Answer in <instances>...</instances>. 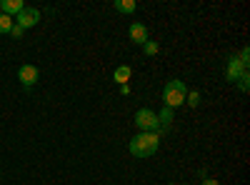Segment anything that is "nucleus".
Segmentation results:
<instances>
[{
	"label": "nucleus",
	"mask_w": 250,
	"mask_h": 185,
	"mask_svg": "<svg viewBox=\"0 0 250 185\" xmlns=\"http://www.w3.org/2000/svg\"><path fill=\"white\" fill-rule=\"evenodd\" d=\"M0 175H3V170H0Z\"/></svg>",
	"instance_id": "nucleus-19"
},
{
	"label": "nucleus",
	"mask_w": 250,
	"mask_h": 185,
	"mask_svg": "<svg viewBox=\"0 0 250 185\" xmlns=\"http://www.w3.org/2000/svg\"><path fill=\"white\" fill-rule=\"evenodd\" d=\"M115 10L123 13V15H130V13L138 10V3L135 0H115Z\"/></svg>",
	"instance_id": "nucleus-10"
},
{
	"label": "nucleus",
	"mask_w": 250,
	"mask_h": 185,
	"mask_svg": "<svg viewBox=\"0 0 250 185\" xmlns=\"http://www.w3.org/2000/svg\"><path fill=\"white\" fill-rule=\"evenodd\" d=\"M243 73H248L245 68H243V63H240V60H238V55L233 53L230 58H228V68H225V80H228V83H238V80H240V75Z\"/></svg>",
	"instance_id": "nucleus-5"
},
{
	"label": "nucleus",
	"mask_w": 250,
	"mask_h": 185,
	"mask_svg": "<svg viewBox=\"0 0 250 185\" xmlns=\"http://www.w3.org/2000/svg\"><path fill=\"white\" fill-rule=\"evenodd\" d=\"M113 80H115L118 85H128V80H130V68H128V65H120V68H115Z\"/></svg>",
	"instance_id": "nucleus-11"
},
{
	"label": "nucleus",
	"mask_w": 250,
	"mask_h": 185,
	"mask_svg": "<svg viewBox=\"0 0 250 185\" xmlns=\"http://www.w3.org/2000/svg\"><path fill=\"white\" fill-rule=\"evenodd\" d=\"M38 23H40V10H35V8H23V13L15 15V25H20L23 30L35 28Z\"/></svg>",
	"instance_id": "nucleus-4"
},
{
	"label": "nucleus",
	"mask_w": 250,
	"mask_h": 185,
	"mask_svg": "<svg viewBox=\"0 0 250 185\" xmlns=\"http://www.w3.org/2000/svg\"><path fill=\"white\" fill-rule=\"evenodd\" d=\"M18 80L23 83V88H33L38 80H40V70L35 65H20L18 70Z\"/></svg>",
	"instance_id": "nucleus-6"
},
{
	"label": "nucleus",
	"mask_w": 250,
	"mask_h": 185,
	"mask_svg": "<svg viewBox=\"0 0 250 185\" xmlns=\"http://www.w3.org/2000/svg\"><path fill=\"white\" fill-rule=\"evenodd\" d=\"M160 148V135L158 133H138L133 140H130V155L138 158V160H145V158H153Z\"/></svg>",
	"instance_id": "nucleus-1"
},
{
	"label": "nucleus",
	"mask_w": 250,
	"mask_h": 185,
	"mask_svg": "<svg viewBox=\"0 0 250 185\" xmlns=\"http://www.w3.org/2000/svg\"><path fill=\"white\" fill-rule=\"evenodd\" d=\"M8 35H13L15 40H20V38H23V35H25V30H23V28H20V25H13V30H10Z\"/></svg>",
	"instance_id": "nucleus-17"
},
{
	"label": "nucleus",
	"mask_w": 250,
	"mask_h": 185,
	"mask_svg": "<svg viewBox=\"0 0 250 185\" xmlns=\"http://www.w3.org/2000/svg\"><path fill=\"white\" fill-rule=\"evenodd\" d=\"M23 8H25L23 0H0V13H3V15H10L13 20H15V15L23 13Z\"/></svg>",
	"instance_id": "nucleus-8"
},
{
	"label": "nucleus",
	"mask_w": 250,
	"mask_h": 185,
	"mask_svg": "<svg viewBox=\"0 0 250 185\" xmlns=\"http://www.w3.org/2000/svg\"><path fill=\"white\" fill-rule=\"evenodd\" d=\"M135 125L140 133H158L160 130V123H158V113L150 108H140L135 113Z\"/></svg>",
	"instance_id": "nucleus-3"
},
{
	"label": "nucleus",
	"mask_w": 250,
	"mask_h": 185,
	"mask_svg": "<svg viewBox=\"0 0 250 185\" xmlns=\"http://www.w3.org/2000/svg\"><path fill=\"white\" fill-rule=\"evenodd\" d=\"M173 118H175V110H170V108H163V110L158 113L160 133H168V130H170V125H173ZM160 133H158V135H160Z\"/></svg>",
	"instance_id": "nucleus-9"
},
{
	"label": "nucleus",
	"mask_w": 250,
	"mask_h": 185,
	"mask_svg": "<svg viewBox=\"0 0 250 185\" xmlns=\"http://www.w3.org/2000/svg\"><path fill=\"white\" fill-rule=\"evenodd\" d=\"M185 95H188V88H185L183 80H170V83H165V88H163V108L175 110V108L185 105Z\"/></svg>",
	"instance_id": "nucleus-2"
},
{
	"label": "nucleus",
	"mask_w": 250,
	"mask_h": 185,
	"mask_svg": "<svg viewBox=\"0 0 250 185\" xmlns=\"http://www.w3.org/2000/svg\"><path fill=\"white\" fill-rule=\"evenodd\" d=\"M238 60L243 63V68L248 70V65H250V48H248V45H245V48H243V50L238 53Z\"/></svg>",
	"instance_id": "nucleus-15"
},
{
	"label": "nucleus",
	"mask_w": 250,
	"mask_h": 185,
	"mask_svg": "<svg viewBox=\"0 0 250 185\" xmlns=\"http://www.w3.org/2000/svg\"><path fill=\"white\" fill-rule=\"evenodd\" d=\"M158 50H160V45H158V40H148V43L143 45V53L148 55V58H153V55H158Z\"/></svg>",
	"instance_id": "nucleus-13"
},
{
	"label": "nucleus",
	"mask_w": 250,
	"mask_h": 185,
	"mask_svg": "<svg viewBox=\"0 0 250 185\" xmlns=\"http://www.w3.org/2000/svg\"><path fill=\"white\" fill-rule=\"evenodd\" d=\"M13 25H15V20H13L10 15H3V13H0V33H10Z\"/></svg>",
	"instance_id": "nucleus-12"
},
{
	"label": "nucleus",
	"mask_w": 250,
	"mask_h": 185,
	"mask_svg": "<svg viewBox=\"0 0 250 185\" xmlns=\"http://www.w3.org/2000/svg\"><path fill=\"white\" fill-rule=\"evenodd\" d=\"M128 35H130V40H133L135 45H145L150 40V33H148V28H145L143 23H133L128 28Z\"/></svg>",
	"instance_id": "nucleus-7"
},
{
	"label": "nucleus",
	"mask_w": 250,
	"mask_h": 185,
	"mask_svg": "<svg viewBox=\"0 0 250 185\" xmlns=\"http://www.w3.org/2000/svg\"><path fill=\"white\" fill-rule=\"evenodd\" d=\"M248 80H250V75H248V73H243V75H240V80H238V88H240V93H248V88H250Z\"/></svg>",
	"instance_id": "nucleus-16"
},
{
	"label": "nucleus",
	"mask_w": 250,
	"mask_h": 185,
	"mask_svg": "<svg viewBox=\"0 0 250 185\" xmlns=\"http://www.w3.org/2000/svg\"><path fill=\"white\" fill-rule=\"evenodd\" d=\"M203 185H220V183H218L215 178H205V180H203Z\"/></svg>",
	"instance_id": "nucleus-18"
},
{
	"label": "nucleus",
	"mask_w": 250,
	"mask_h": 185,
	"mask_svg": "<svg viewBox=\"0 0 250 185\" xmlns=\"http://www.w3.org/2000/svg\"><path fill=\"white\" fill-rule=\"evenodd\" d=\"M185 103H188L190 108H198V105H200V93H198V90L188 93V95H185Z\"/></svg>",
	"instance_id": "nucleus-14"
}]
</instances>
